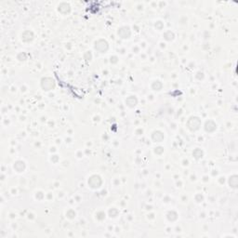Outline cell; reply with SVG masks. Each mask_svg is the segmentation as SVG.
<instances>
[{
  "label": "cell",
  "mask_w": 238,
  "mask_h": 238,
  "mask_svg": "<svg viewBox=\"0 0 238 238\" xmlns=\"http://www.w3.org/2000/svg\"><path fill=\"white\" fill-rule=\"evenodd\" d=\"M201 127V120L197 116H192L189 118L187 121V128L191 130V131H196Z\"/></svg>",
  "instance_id": "cell-1"
},
{
  "label": "cell",
  "mask_w": 238,
  "mask_h": 238,
  "mask_svg": "<svg viewBox=\"0 0 238 238\" xmlns=\"http://www.w3.org/2000/svg\"><path fill=\"white\" fill-rule=\"evenodd\" d=\"M41 87H42L44 90H51V89L55 87V83L49 77H46L41 81Z\"/></svg>",
  "instance_id": "cell-2"
},
{
  "label": "cell",
  "mask_w": 238,
  "mask_h": 238,
  "mask_svg": "<svg viewBox=\"0 0 238 238\" xmlns=\"http://www.w3.org/2000/svg\"><path fill=\"white\" fill-rule=\"evenodd\" d=\"M88 185L93 189H97L102 185V178L98 175H93L89 178L88 180Z\"/></svg>",
  "instance_id": "cell-3"
},
{
  "label": "cell",
  "mask_w": 238,
  "mask_h": 238,
  "mask_svg": "<svg viewBox=\"0 0 238 238\" xmlns=\"http://www.w3.org/2000/svg\"><path fill=\"white\" fill-rule=\"evenodd\" d=\"M94 47H95V49L100 51V52H102V53L107 51V49H108V47H109L108 43H107L106 41L103 40V39H100V40L96 41V42H95Z\"/></svg>",
  "instance_id": "cell-4"
},
{
  "label": "cell",
  "mask_w": 238,
  "mask_h": 238,
  "mask_svg": "<svg viewBox=\"0 0 238 238\" xmlns=\"http://www.w3.org/2000/svg\"><path fill=\"white\" fill-rule=\"evenodd\" d=\"M130 34H131V32H130V29L128 26L121 27L118 30V35L121 38H128L130 37Z\"/></svg>",
  "instance_id": "cell-5"
},
{
  "label": "cell",
  "mask_w": 238,
  "mask_h": 238,
  "mask_svg": "<svg viewBox=\"0 0 238 238\" xmlns=\"http://www.w3.org/2000/svg\"><path fill=\"white\" fill-rule=\"evenodd\" d=\"M58 9H59V11L61 13L66 14V13H69L70 12L71 8H70V5L67 4V3H61V4L59 5Z\"/></svg>",
  "instance_id": "cell-6"
},
{
  "label": "cell",
  "mask_w": 238,
  "mask_h": 238,
  "mask_svg": "<svg viewBox=\"0 0 238 238\" xmlns=\"http://www.w3.org/2000/svg\"><path fill=\"white\" fill-rule=\"evenodd\" d=\"M217 128V125L213 121H207L205 125V129L207 132H213L215 131Z\"/></svg>",
  "instance_id": "cell-7"
},
{
  "label": "cell",
  "mask_w": 238,
  "mask_h": 238,
  "mask_svg": "<svg viewBox=\"0 0 238 238\" xmlns=\"http://www.w3.org/2000/svg\"><path fill=\"white\" fill-rule=\"evenodd\" d=\"M152 138L154 141H157V142H161L163 140H164V134L161 132V131H154L152 135Z\"/></svg>",
  "instance_id": "cell-8"
},
{
  "label": "cell",
  "mask_w": 238,
  "mask_h": 238,
  "mask_svg": "<svg viewBox=\"0 0 238 238\" xmlns=\"http://www.w3.org/2000/svg\"><path fill=\"white\" fill-rule=\"evenodd\" d=\"M137 102H138V100H137L136 97H134V96H130L126 100V103L129 107H134L137 104Z\"/></svg>",
  "instance_id": "cell-9"
},
{
  "label": "cell",
  "mask_w": 238,
  "mask_h": 238,
  "mask_svg": "<svg viewBox=\"0 0 238 238\" xmlns=\"http://www.w3.org/2000/svg\"><path fill=\"white\" fill-rule=\"evenodd\" d=\"M14 168L18 171V172H22L24 170L25 168V164L23 163L22 161H18L16 162V164L14 165Z\"/></svg>",
  "instance_id": "cell-10"
},
{
  "label": "cell",
  "mask_w": 238,
  "mask_h": 238,
  "mask_svg": "<svg viewBox=\"0 0 238 238\" xmlns=\"http://www.w3.org/2000/svg\"><path fill=\"white\" fill-rule=\"evenodd\" d=\"M237 182H238V180H237V176L236 175H234L230 178L229 180V184L232 188H236L237 187Z\"/></svg>",
  "instance_id": "cell-11"
},
{
  "label": "cell",
  "mask_w": 238,
  "mask_h": 238,
  "mask_svg": "<svg viewBox=\"0 0 238 238\" xmlns=\"http://www.w3.org/2000/svg\"><path fill=\"white\" fill-rule=\"evenodd\" d=\"M193 154L196 159H200V158H202V156H203V151L200 150L199 148H196L193 152Z\"/></svg>",
  "instance_id": "cell-12"
},
{
  "label": "cell",
  "mask_w": 238,
  "mask_h": 238,
  "mask_svg": "<svg viewBox=\"0 0 238 238\" xmlns=\"http://www.w3.org/2000/svg\"><path fill=\"white\" fill-rule=\"evenodd\" d=\"M152 87L154 89V90H160V88L162 87V84L159 81H154L152 85Z\"/></svg>",
  "instance_id": "cell-13"
}]
</instances>
